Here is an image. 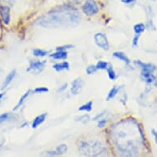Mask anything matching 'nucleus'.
Wrapping results in <instances>:
<instances>
[{
	"instance_id": "f257e3e1",
	"label": "nucleus",
	"mask_w": 157,
	"mask_h": 157,
	"mask_svg": "<svg viewBox=\"0 0 157 157\" xmlns=\"http://www.w3.org/2000/svg\"><path fill=\"white\" fill-rule=\"evenodd\" d=\"M134 63L142 69L141 76L142 79L147 83H153L155 78L153 72L157 69L156 67L152 63H145L141 60H135Z\"/></svg>"
},
{
	"instance_id": "f03ea898",
	"label": "nucleus",
	"mask_w": 157,
	"mask_h": 157,
	"mask_svg": "<svg viewBox=\"0 0 157 157\" xmlns=\"http://www.w3.org/2000/svg\"><path fill=\"white\" fill-rule=\"evenodd\" d=\"M94 41L99 48H101L104 50L109 49V43L108 38L105 34L102 33V32L95 33L94 35Z\"/></svg>"
},
{
	"instance_id": "7ed1b4c3",
	"label": "nucleus",
	"mask_w": 157,
	"mask_h": 157,
	"mask_svg": "<svg viewBox=\"0 0 157 157\" xmlns=\"http://www.w3.org/2000/svg\"><path fill=\"white\" fill-rule=\"evenodd\" d=\"M45 64H46V61H40V60L31 61L26 71L29 72H33L35 74H38L44 69Z\"/></svg>"
},
{
	"instance_id": "20e7f679",
	"label": "nucleus",
	"mask_w": 157,
	"mask_h": 157,
	"mask_svg": "<svg viewBox=\"0 0 157 157\" xmlns=\"http://www.w3.org/2000/svg\"><path fill=\"white\" fill-rule=\"evenodd\" d=\"M82 10L84 13L88 16L95 15L99 12L97 3L94 0H87L82 7Z\"/></svg>"
},
{
	"instance_id": "39448f33",
	"label": "nucleus",
	"mask_w": 157,
	"mask_h": 157,
	"mask_svg": "<svg viewBox=\"0 0 157 157\" xmlns=\"http://www.w3.org/2000/svg\"><path fill=\"white\" fill-rule=\"evenodd\" d=\"M83 85H84V82H83V81L81 78L75 79L72 82V87H71L72 95H77L78 94H80V92L82 90Z\"/></svg>"
},
{
	"instance_id": "423d86ee",
	"label": "nucleus",
	"mask_w": 157,
	"mask_h": 157,
	"mask_svg": "<svg viewBox=\"0 0 157 157\" xmlns=\"http://www.w3.org/2000/svg\"><path fill=\"white\" fill-rule=\"evenodd\" d=\"M16 75H17V71L15 69L12 70L9 73H8L7 76H6L5 79L3 80V84H2V87H1V90H6L7 88H8V86L12 84V82H13V80L15 79Z\"/></svg>"
},
{
	"instance_id": "0eeeda50",
	"label": "nucleus",
	"mask_w": 157,
	"mask_h": 157,
	"mask_svg": "<svg viewBox=\"0 0 157 157\" xmlns=\"http://www.w3.org/2000/svg\"><path fill=\"white\" fill-rule=\"evenodd\" d=\"M47 114L45 113H41V114H40V115L36 116V118L34 119V120L31 123V128L34 129L37 128L40 125H41L44 121H45V119H46Z\"/></svg>"
},
{
	"instance_id": "6e6552de",
	"label": "nucleus",
	"mask_w": 157,
	"mask_h": 157,
	"mask_svg": "<svg viewBox=\"0 0 157 157\" xmlns=\"http://www.w3.org/2000/svg\"><path fill=\"white\" fill-rule=\"evenodd\" d=\"M31 90H27L26 92L24 93L23 95H21V97L19 99V101H18V102L17 103V105H15V107L13 108V111H17L18 109H20L21 106L23 105L24 103H25L26 100L28 99L29 95H31Z\"/></svg>"
},
{
	"instance_id": "1a4fd4ad",
	"label": "nucleus",
	"mask_w": 157,
	"mask_h": 157,
	"mask_svg": "<svg viewBox=\"0 0 157 157\" xmlns=\"http://www.w3.org/2000/svg\"><path fill=\"white\" fill-rule=\"evenodd\" d=\"M49 56L55 60H64L67 58V53L65 50H57L55 53L51 54Z\"/></svg>"
},
{
	"instance_id": "9d476101",
	"label": "nucleus",
	"mask_w": 157,
	"mask_h": 157,
	"mask_svg": "<svg viewBox=\"0 0 157 157\" xmlns=\"http://www.w3.org/2000/svg\"><path fill=\"white\" fill-rule=\"evenodd\" d=\"M69 63L67 61H64V62L59 63H56L53 66V68H54L57 72H61L63 71H65V70L69 69Z\"/></svg>"
},
{
	"instance_id": "9b49d317",
	"label": "nucleus",
	"mask_w": 157,
	"mask_h": 157,
	"mask_svg": "<svg viewBox=\"0 0 157 157\" xmlns=\"http://www.w3.org/2000/svg\"><path fill=\"white\" fill-rule=\"evenodd\" d=\"M113 55L114 58L118 59L122 61V62H124L125 64H130V59L128 58V56H127L126 54H124L123 52H114L113 54Z\"/></svg>"
},
{
	"instance_id": "f8f14e48",
	"label": "nucleus",
	"mask_w": 157,
	"mask_h": 157,
	"mask_svg": "<svg viewBox=\"0 0 157 157\" xmlns=\"http://www.w3.org/2000/svg\"><path fill=\"white\" fill-rule=\"evenodd\" d=\"M146 30V26H145L144 24L142 23H137L133 27L134 32L136 33V35H142V33H143Z\"/></svg>"
},
{
	"instance_id": "ddd939ff",
	"label": "nucleus",
	"mask_w": 157,
	"mask_h": 157,
	"mask_svg": "<svg viewBox=\"0 0 157 157\" xmlns=\"http://www.w3.org/2000/svg\"><path fill=\"white\" fill-rule=\"evenodd\" d=\"M92 101H89L87 103L84 104L78 108V110L81 112H90L92 110Z\"/></svg>"
},
{
	"instance_id": "4468645a",
	"label": "nucleus",
	"mask_w": 157,
	"mask_h": 157,
	"mask_svg": "<svg viewBox=\"0 0 157 157\" xmlns=\"http://www.w3.org/2000/svg\"><path fill=\"white\" fill-rule=\"evenodd\" d=\"M119 89H120V88L118 87V86H113V87L109 90V92L108 95H107V101H110L113 98L115 97L116 95L119 93Z\"/></svg>"
},
{
	"instance_id": "2eb2a0df",
	"label": "nucleus",
	"mask_w": 157,
	"mask_h": 157,
	"mask_svg": "<svg viewBox=\"0 0 157 157\" xmlns=\"http://www.w3.org/2000/svg\"><path fill=\"white\" fill-rule=\"evenodd\" d=\"M107 71V74H108L109 78L112 81H114L117 78V74H116L115 71L113 70V67L112 66H109V67L106 69Z\"/></svg>"
},
{
	"instance_id": "dca6fc26",
	"label": "nucleus",
	"mask_w": 157,
	"mask_h": 157,
	"mask_svg": "<svg viewBox=\"0 0 157 157\" xmlns=\"http://www.w3.org/2000/svg\"><path fill=\"white\" fill-rule=\"evenodd\" d=\"M13 114L10 113H3L0 114V125L4 124L12 118Z\"/></svg>"
},
{
	"instance_id": "f3484780",
	"label": "nucleus",
	"mask_w": 157,
	"mask_h": 157,
	"mask_svg": "<svg viewBox=\"0 0 157 157\" xmlns=\"http://www.w3.org/2000/svg\"><path fill=\"white\" fill-rule=\"evenodd\" d=\"M95 67L97 70H106L109 67V63L105 61H99L95 65Z\"/></svg>"
},
{
	"instance_id": "a211bd4d",
	"label": "nucleus",
	"mask_w": 157,
	"mask_h": 157,
	"mask_svg": "<svg viewBox=\"0 0 157 157\" xmlns=\"http://www.w3.org/2000/svg\"><path fill=\"white\" fill-rule=\"evenodd\" d=\"M76 121H79L82 124H87L90 121V116L88 114H83V115L78 116L76 118Z\"/></svg>"
},
{
	"instance_id": "6ab92c4d",
	"label": "nucleus",
	"mask_w": 157,
	"mask_h": 157,
	"mask_svg": "<svg viewBox=\"0 0 157 157\" xmlns=\"http://www.w3.org/2000/svg\"><path fill=\"white\" fill-rule=\"evenodd\" d=\"M67 151V146L66 144H61L56 148V152L59 154H64Z\"/></svg>"
},
{
	"instance_id": "aec40b11",
	"label": "nucleus",
	"mask_w": 157,
	"mask_h": 157,
	"mask_svg": "<svg viewBox=\"0 0 157 157\" xmlns=\"http://www.w3.org/2000/svg\"><path fill=\"white\" fill-rule=\"evenodd\" d=\"M48 52L40 49H36L33 50V54L36 57H44L46 56Z\"/></svg>"
},
{
	"instance_id": "412c9836",
	"label": "nucleus",
	"mask_w": 157,
	"mask_h": 157,
	"mask_svg": "<svg viewBox=\"0 0 157 157\" xmlns=\"http://www.w3.org/2000/svg\"><path fill=\"white\" fill-rule=\"evenodd\" d=\"M49 88L47 87H44V86H40V87H37L36 89H34V92L35 93H46V92H49Z\"/></svg>"
},
{
	"instance_id": "4be33fe9",
	"label": "nucleus",
	"mask_w": 157,
	"mask_h": 157,
	"mask_svg": "<svg viewBox=\"0 0 157 157\" xmlns=\"http://www.w3.org/2000/svg\"><path fill=\"white\" fill-rule=\"evenodd\" d=\"M86 71L88 75L94 74V73H95L96 71H97V68H96V67L94 66V65H90V66H88V67H86Z\"/></svg>"
},
{
	"instance_id": "5701e85b",
	"label": "nucleus",
	"mask_w": 157,
	"mask_h": 157,
	"mask_svg": "<svg viewBox=\"0 0 157 157\" xmlns=\"http://www.w3.org/2000/svg\"><path fill=\"white\" fill-rule=\"evenodd\" d=\"M106 123H107V120H106V119H101L99 121H98L97 127L98 128H104V127L105 126Z\"/></svg>"
},
{
	"instance_id": "b1692460",
	"label": "nucleus",
	"mask_w": 157,
	"mask_h": 157,
	"mask_svg": "<svg viewBox=\"0 0 157 157\" xmlns=\"http://www.w3.org/2000/svg\"><path fill=\"white\" fill-rule=\"evenodd\" d=\"M140 35H136V36H134L133 40H132V46L134 48H136V47L138 46V40H139Z\"/></svg>"
},
{
	"instance_id": "393cba45",
	"label": "nucleus",
	"mask_w": 157,
	"mask_h": 157,
	"mask_svg": "<svg viewBox=\"0 0 157 157\" xmlns=\"http://www.w3.org/2000/svg\"><path fill=\"white\" fill-rule=\"evenodd\" d=\"M72 45H64V46H59L56 48V50H65L67 51V49H71L72 48Z\"/></svg>"
},
{
	"instance_id": "a878e982",
	"label": "nucleus",
	"mask_w": 157,
	"mask_h": 157,
	"mask_svg": "<svg viewBox=\"0 0 157 157\" xmlns=\"http://www.w3.org/2000/svg\"><path fill=\"white\" fill-rule=\"evenodd\" d=\"M151 133H152V135H153V136H154L155 142V143L157 144V131L156 130H155V129H152Z\"/></svg>"
},
{
	"instance_id": "bb28decb",
	"label": "nucleus",
	"mask_w": 157,
	"mask_h": 157,
	"mask_svg": "<svg viewBox=\"0 0 157 157\" xmlns=\"http://www.w3.org/2000/svg\"><path fill=\"white\" fill-rule=\"evenodd\" d=\"M4 96H5V92H4V91L0 93V104L2 103V101H3Z\"/></svg>"
},
{
	"instance_id": "cd10ccee",
	"label": "nucleus",
	"mask_w": 157,
	"mask_h": 157,
	"mask_svg": "<svg viewBox=\"0 0 157 157\" xmlns=\"http://www.w3.org/2000/svg\"><path fill=\"white\" fill-rule=\"evenodd\" d=\"M122 3H126V4H128V3H133L134 1H136V0H121Z\"/></svg>"
},
{
	"instance_id": "c85d7f7f",
	"label": "nucleus",
	"mask_w": 157,
	"mask_h": 157,
	"mask_svg": "<svg viewBox=\"0 0 157 157\" xmlns=\"http://www.w3.org/2000/svg\"><path fill=\"white\" fill-rule=\"evenodd\" d=\"M65 88H67V84H64V85L63 86V87L61 88V89H59V91H61V90H63L65 89Z\"/></svg>"
},
{
	"instance_id": "c756f323",
	"label": "nucleus",
	"mask_w": 157,
	"mask_h": 157,
	"mask_svg": "<svg viewBox=\"0 0 157 157\" xmlns=\"http://www.w3.org/2000/svg\"><path fill=\"white\" fill-rule=\"evenodd\" d=\"M153 84H154V86H155V87H157V77L155 78L154 82H153Z\"/></svg>"
},
{
	"instance_id": "7c9ffc66",
	"label": "nucleus",
	"mask_w": 157,
	"mask_h": 157,
	"mask_svg": "<svg viewBox=\"0 0 157 157\" xmlns=\"http://www.w3.org/2000/svg\"><path fill=\"white\" fill-rule=\"evenodd\" d=\"M2 72H3V70L0 68V78H1V76H2Z\"/></svg>"
},
{
	"instance_id": "2f4dec72",
	"label": "nucleus",
	"mask_w": 157,
	"mask_h": 157,
	"mask_svg": "<svg viewBox=\"0 0 157 157\" xmlns=\"http://www.w3.org/2000/svg\"><path fill=\"white\" fill-rule=\"evenodd\" d=\"M3 142H0V147L3 146Z\"/></svg>"
}]
</instances>
